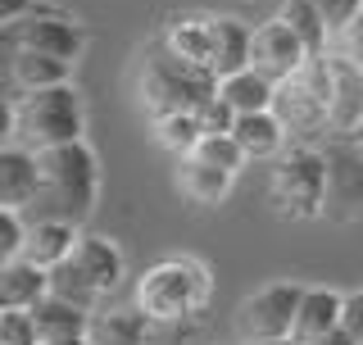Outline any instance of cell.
Returning <instances> with one entry per match:
<instances>
[{"label": "cell", "mask_w": 363, "mask_h": 345, "mask_svg": "<svg viewBox=\"0 0 363 345\" xmlns=\"http://www.w3.org/2000/svg\"><path fill=\"white\" fill-rule=\"evenodd\" d=\"M37 159H41V187L23 214L60 218V223L82 227L96 214V200H100V159L86 146V136L82 141L50 146V150H37Z\"/></svg>", "instance_id": "cell-1"}, {"label": "cell", "mask_w": 363, "mask_h": 345, "mask_svg": "<svg viewBox=\"0 0 363 345\" xmlns=\"http://www.w3.org/2000/svg\"><path fill=\"white\" fill-rule=\"evenodd\" d=\"M5 128H9V141L28 146V150H50V146H64V141H82V128H86L82 96H77L73 82L9 91Z\"/></svg>", "instance_id": "cell-2"}, {"label": "cell", "mask_w": 363, "mask_h": 345, "mask_svg": "<svg viewBox=\"0 0 363 345\" xmlns=\"http://www.w3.org/2000/svg\"><path fill=\"white\" fill-rule=\"evenodd\" d=\"M209 295H213V278H209V268L191 255L159 259L136 278V309H141L150 323H164V327L204 314Z\"/></svg>", "instance_id": "cell-3"}, {"label": "cell", "mask_w": 363, "mask_h": 345, "mask_svg": "<svg viewBox=\"0 0 363 345\" xmlns=\"http://www.w3.org/2000/svg\"><path fill=\"white\" fill-rule=\"evenodd\" d=\"M327 182H332L327 150H318V146H309V141L281 150L277 164H272V172H268V204H272V214L291 218V223L323 218Z\"/></svg>", "instance_id": "cell-4"}, {"label": "cell", "mask_w": 363, "mask_h": 345, "mask_svg": "<svg viewBox=\"0 0 363 345\" xmlns=\"http://www.w3.org/2000/svg\"><path fill=\"white\" fill-rule=\"evenodd\" d=\"M123 278H128V259H123V250L113 246L109 236L82 232L77 246H73V255L50 268V295L73 300L82 309H100V300H105Z\"/></svg>", "instance_id": "cell-5"}, {"label": "cell", "mask_w": 363, "mask_h": 345, "mask_svg": "<svg viewBox=\"0 0 363 345\" xmlns=\"http://www.w3.org/2000/svg\"><path fill=\"white\" fill-rule=\"evenodd\" d=\"M141 105L150 119H164V114H182V109H200L218 96V77L209 68H196L186 60H177L173 50H159L141 64Z\"/></svg>", "instance_id": "cell-6"}, {"label": "cell", "mask_w": 363, "mask_h": 345, "mask_svg": "<svg viewBox=\"0 0 363 345\" xmlns=\"http://www.w3.org/2000/svg\"><path fill=\"white\" fill-rule=\"evenodd\" d=\"M272 109L286 123V132L300 136V141L327 136V123H332V60L327 55H309L300 73L277 82Z\"/></svg>", "instance_id": "cell-7"}, {"label": "cell", "mask_w": 363, "mask_h": 345, "mask_svg": "<svg viewBox=\"0 0 363 345\" xmlns=\"http://www.w3.org/2000/svg\"><path fill=\"white\" fill-rule=\"evenodd\" d=\"M0 37H5V50H37V55H60V60H77L86 50L82 23L50 5L23 9L18 18H9L0 28Z\"/></svg>", "instance_id": "cell-8"}, {"label": "cell", "mask_w": 363, "mask_h": 345, "mask_svg": "<svg viewBox=\"0 0 363 345\" xmlns=\"http://www.w3.org/2000/svg\"><path fill=\"white\" fill-rule=\"evenodd\" d=\"M300 300H304V286H295V282L259 286V291L245 295V300L236 305V314H232L236 341L255 345V341L291 336V332H295V314H300Z\"/></svg>", "instance_id": "cell-9"}, {"label": "cell", "mask_w": 363, "mask_h": 345, "mask_svg": "<svg viewBox=\"0 0 363 345\" xmlns=\"http://www.w3.org/2000/svg\"><path fill=\"white\" fill-rule=\"evenodd\" d=\"M327 164H332V182H327L323 218H332V223H363V146L350 141V136H332Z\"/></svg>", "instance_id": "cell-10"}, {"label": "cell", "mask_w": 363, "mask_h": 345, "mask_svg": "<svg viewBox=\"0 0 363 345\" xmlns=\"http://www.w3.org/2000/svg\"><path fill=\"white\" fill-rule=\"evenodd\" d=\"M304 60H309V45H304V37L281 14L255 28V41H250V68H259L264 77L286 82L291 73L304 68Z\"/></svg>", "instance_id": "cell-11"}, {"label": "cell", "mask_w": 363, "mask_h": 345, "mask_svg": "<svg viewBox=\"0 0 363 345\" xmlns=\"http://www.w3.org/2000/svg\"><path fill=\"white\" fill-rule=\"evenodd\" d=\"M332 60V123L327 136H350L363 123V64L350 55H327Z\"/></svg>", "instance_id": "cell-12"}, {"label": "cell", "mask_w": 363, "mask_h": 345, "mask_svg": "<svg viewBox=\"0 0 363 345\" xmlns=\"http://www.w3.org/2000/svg\"><path fill=\"white\" fill-rule=\"evenodd\" d=\"M37 187H41V159H37V150L9 141L5 150H0V204H9V209H28L32 195H37Z\"/></svg>", "instance_id": "cell-13"}, {"label": "cell", "mask_w": 363, "mask_h": 345, "mask_svg": "<svg viewBox=\"0 0 363 345\" xmlns=\"http://www.w3.org/2000/svg\"><path fill=\"white\" fill-rule=\"evenodd\" d=\"M164 50L213 73V14H177L164 28Z\"/></svg>", "instance_id": "cell-14"}, {"label": "cell", "mask_w": 363, "mask_h": 345, "mask_svg": "<svg viewBox=\"0 0 363 345\" xmlns=\"http://www.w3.org/2000/svg\"><path fill=\"white\" fill-rule=\"evenodd\" d=\"M50 295V268L32 259H0V309H32Z\"/></svg>", "instance_id": "cell-15"}, {"label": "cell", "mask_w": 363, "mask_h": 345, "mask_svg": "<svg viewBox=\"0 0 363 345\" xmlns=\"http://www.w3.org/2000/svg\"><path fill=\"white\" fill-rule=\"evenodd\" d=\"M82 227L77 223H60V218H32L28 223V241H23V259H32L37 268H55L73 255Z\"/></svg>", "instance_id": "cell-16"}, {"label": "cell", "mask_w": 363, "mask_h": 345, "mask_svg": "<svg viewBox=\"0 0 363 345\" xmlns=\"http://www.w3.org/2000/svg\"><path fill=\"white\" fill-rule=\"evenodd\" d=\"M232 136L241 141V150H245L250 159H277L281 150H286V141H291V132H286V123L277 119V109L236 114Z\"/></svg>", "instance_id": "cell-17"}, {"label": "cell", "mask_w": 363, "mask_h": 345, "mask_svg": "<svg viewBox=\"0 0 363 345\" xmlns=\"http://www.w3.org/2000/svg\"><path fill=\"white\" fill-rule=\"evenodd\" d=\"M150 318L141 309H91L86 341L91 345H150Z\"/></svg>", "instance_id": "cell-18"}, {"label": "cell", "mask_w": 363, "mask_h": 345, "mask_svg": "<svg viewBox=\"0 0 363 345\" xmlns=\"http://www.w3.org/2000/svg\"><path fill=\"white\" fill-rule=\"evenodd\" d=\"M232 182H236V172L204 164L200 155H177V191L186 195V200H196V204H223L227 191H232Z\"/></svg>", "instance_id": "cell-19"}, {"label": "cell", "mask_w": 363, "mask_h": 345, "mask_svg": "<svg viewBox=\"0 0 363 345\" xmlns=\"http://www.w3.org/2000/svg\"><path fill=\"white\" fill-rule=\"evenodd\" d=\"M55 82H73V60L37 50H9V91H37Z\"/></svg>", "instance_id": "cell-20"}, {"label": "cell", "mask_w": 363, "mask_h": 345, "mask_svg": "<svg viewBox=\"0 0 363 345\" xmlns=\"http://www.w3.org/2000/svg\"><path fill=\"white\" fill-rule=\"evenodd\" d=\"M340 305H345V295L340 291H327V286H304V300H300V314H295V341H318L323 332L340 327Z\"/></svg>", "instance_id": "cell-21"}, {"label": "cell", "mask_w": 363, "mask_h": 345, "mask_svg": "<svg viewBox=\"0 0 363 345\" xmlns=\"http://www.w3.org/2000/svg\"><path fill=\"white\" fill-rule=\"evenodd\" d=\"M250 41H255V28L232 14H213V77H227L236 68L250 64Z\"/></svg>", "instance_id": "cell-22"}, {"label": "cell", "mask_w": 363, "mask_h": 345, "mask_svg": "<svg viewBox=\"0 0 363 345\" xmlns=\"http://www.w3.org/2000/svg\"><path fill=\"white\" fill-rule=\"evenodd\" d=\"M218 96L236 114H255V109H272V100H277V82L245 64V68H236V73L218 77Z\"/></svg>", "instance_id": "cell-23"}, {"label": "cell", "mask_w": 363, "mask_h": 345, "mask_svg": "<svg viewBox=\"0 0 363 345\" xmlns=\"http://www.w3.org/2000/svg\"><path fill=\"white\" fill-rule=\"evenodd\" d=\"M32 318H37L41 341H73V336H86L91 309L73 305V300H60V295H45L41 305H32Z\"/></svg>", "instance_id": "cell-24"}, {"label": "cell", "mask_w": 363, "mask_h": 345, "mask_svg": "<svg viewBox=\"0 0 363 345\" xmlns=\"http://www.w3.org/2000/svg\"><path fill=\"white\" fill-rule=\"evenodd\" d=\"M204 136V123H200V109H182V114H164L155 119V141L164 146L168 155H191Z\"/></svg>", "instance_id": "cell-25"}, {"label": "cell", "mask_w": 363, "mask_h": 345, "mask_svg": "<svg viewBox=\"0 0 363 345\" xmlns=\"http://www.w3.org/2000/svg\"><path fill=\"white\" fill-rule=\"evenodd\" d=\"M281 18H286L291 28L304 37L309 55H327L323 45H327V37H332V32H327V23H323V14H318L313 0H286V5H281Z\"/></svg>", "instance_id": "cell-26"}, {"label": "cell", "mask_w": 363, "mask_h": 345, "mask_svg": "<svg viewBox=\"0 0 363 345\" xmlns=\"http://www.w3.org/2000/svg\"><path fill=\"white\" fill-rule=\"evenodd\" d=\"M191 155H200L204 164H213V168H227V172H241L250 164V155L241 150V141H236L232 132H204L200 136V146Z\"/></svg>", "instance_id": "cell-27"}, {"label": "cell", "mask_w": 363, "mask_h": 345, "mask_svg": "<svg viewBox=\"0 0 363 345\" xmlns=\"http://www.w3.org/2000/svg\"><path fill=\"white\" fill-rule=\"evenodd\" d=\"M0 345H41L32 309H0Z\"/></svg>", "instance_id": "cell-28"}, {"label": "cell", "mask_w": 363, "mask_h": 345, "mask_svg": "<svg viewBox=\"0 0 363 345\" xmlns=\"http://www.w3.org/2000/svg\"><path fill=\"white\" fill-rule=\"evenodd\" d=\"M23 241H28V218H23V209L0 204V259H18Z\"/></svg>", "instance_id": "cell-29"}, {"label": "cell", "mask_w": 363, "mask_h": 345, "mask_svg": "<svg viewBox=\"0 0 363 345\" xmlns=\"http://www.w3.org/2000/svg\"><path fill=\"white\" fill-rule=\"evenodd\" d=\"M313 5H318V14H323L327 32H332V37H340V32L354 23V14L363 9V0H313Z\"/></svg>", "instance_id": "cell-30"}, {"label": "cell", "mask_w": 363, "mask_h": 345, "mask_svg": "<svg viewBox=\"0 0 363 345\" xmlns=\"http://www.w3.org/2000/svg\"><path fill=\"white\" fill-rule=\"evenodd\" d=\"M340 327L363 345V291H350L345 295V305H340Z\"/></svg>", "instance_id": "cell-31"}, {"label": "cell", "mask_w": 363, "mask_h": 345, "mask_svg": "<svg viewBox=\"0 0 363 345\" xmlns=\"http://www.w3.org/2000/svg\"><path fill=\"white\" fill-rule=\"evenodd\" d=\"M340 55H350L354 64H363V9L354 14V23L340 32Z\"/></svg>", "instance_id": "cell-32"}, {"label": "cell", "mask_w": 363, "mask_h": 345, "mask_svg": "<svg viewBox=\"0 0 363 345\" xmlns=\"http://www.w3.org/2000/svg\"><path fill=\"white\" fill-rule=\"evenodd\" d=\"M309 345H359V341L350 336L345 327H332V332H323V336H318V341H309Z\"/></svg>", "instance_id": "cell-33"}, {"label": "cell", "mask_w": 363, "mask_h": 345, "mask_svg": "<svg viewBox=\"0 0 363 345\" xmlns=\"http://www.w3.org/2000/svg\"><path fill=\"white\" fill-rule=\"evenodd\" d=\"M255 345H304V341H295V336H277V341H255Z\"/></svg>", "instance_id": "cell-34"}, {"label": "cell", "mask_w": 363, "mask_h": 345, "mask_svg": "<svg viewBox=\"0 0 363 345\" xmlns=\"http://www.w3.org/2000/svg\"><path fill=\"white\" fill-rule=\"evenodd\" d=\"M350 141H359V146H363V123H359V128H354V132H350Z\"/></svg>", "instance_id": "cell-35"}, {"label": "cell", "mask_w": 363, "mask_h": 345, "mask_svg": "<svg viewBox=\"0 0 363 345\" xmlns=\"http://www.w3.org/2000/svg\"><path fill=\"white\" fill-rule=\"evenodd\" d=\"M236 345H245V341H236Z\"/></svg>", "instance_id": "cell-36"}]
</instances>
